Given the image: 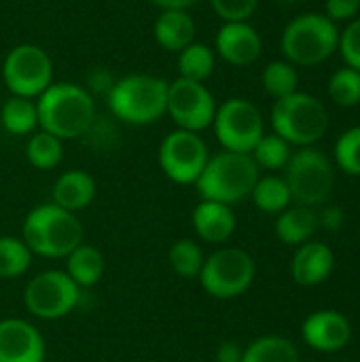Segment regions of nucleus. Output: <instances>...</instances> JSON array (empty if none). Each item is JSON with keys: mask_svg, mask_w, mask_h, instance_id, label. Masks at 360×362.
Here are the masks:
<instances>
[{"mask_svg": "<svg viewBox=\"0 0 360 362\" xmlns=\"http://www.w3.org/2000/svg\"><path fill=\"white\" fill-rule=\"evenodd\" d=\"M38 127L59 140L85 136L95 121L91 93L76 83H51L36 100Z\"/></svg>", "mask_w": 360, "mask_h": 362, "instance_id": "nucleus-1", "label": "nucleus"}, {"mask_svg": "<svg viewBox=\"0 0 360 362\" xmlns=\"http://www.w3.org/2000/svg\"><path fill=\"white\" fill-rule=\"evenodd\" d=\"M21 240L36 257L66 259L83 244V225L76 214L51 202L28 212L21 227Z\"/></svg>", "mask_w": 360, "mask_h": 362, "instance_id": "nucleus-2", "label": "nucleus"}, {"mask_svg": "<svg viewBox=\"0 0 360 362\" xmlns=\"http://www.w3.org/2000/svg\"><path fill=\"white\" fill-rule=\"evenodd\" d=\"M259 180V165L252 155L223 151L208 159L195 189L202 199L233 206L246 199Z\"/></svg>", "mask_w": 360, "mask_h": 362, "instance_id": "nucleus-3", "label": "nucleus"}, {"mask_svg": "<svg viewBox=\"0 0 360 362\" xmlns=\"http://www.w3.org/2000/svg\"><path fill=\"white\" fill-rule=\"evenodd\" d=\"M168 81L153 74H127L108 91L110 112L127 125H149L166 115Z\"/></svg>", "mask_w": 360, "mask_h": 362, "instance_id": "nucleus-4", "label": "nucleus"}, {"mask_svg": "<svg viewBox=\"0 0 360 362\" xmlns=\"http://www.w3.org/2000/svg\"><path fill=\"white\" fill-rule=\"evenodd\" d=\"M274 134L295 146H312L325 138L329 129V112L325 104L303 91H295L276 100L272 108Z\"/></svg>", "mask_w": 360, "mask_h": 362, "instance_id": "nucleus-5", "label": "nucleus"}, {"mask_svg": "<svg viewBox=\"0 0 360 362\" xmlns=\"http://www.w3.org/2000/svg\"><path fill=\"white\" fill-rule=\"evenodd\" d=\"M339 42V30L325 13H303L282 32L280 47L293 66H316L327 62Z\"/></svg>", "mask_w": 360, "mask_h": 362, "instance_id": "nucleus-6", "label": "nucleus"}, {"mask_svg": "<svg viewBox=\"0 0 360 362\" xmlns=\"http://www.w3.org/2000/svg\"><path fill=\"white\" fill-rule=\"evenodd\" d=\"M284 180L297 206H320L335 189V170L331 159L314 146H303L291 155L284 168Z\"/></svg>", "mask_w": 360, "mask_h": 362, "instance_id": "nucleus-7", "label": "nucleus"}, {"mask_svg": "<svg viewBox=\"0 0 360 362\" xmlns=\"http://www.w3.org/2000/svg\"><path fill=\"white\" fill-rule=\"evenodd\" d=\"M257 276L255 259L242 248H219L206 257L204 267L197 276L199 286L212 299H236L244 295Z\"/></svg>", "mask_w": 360, "mask_h": 362, "instance_id": "nucleus-8", "label": "nucleus"}, {"mask_svg": "<svg viewBox=\"0 0 360 362\" xmlns=\"http://www.w3.org/2000/svg\"><path fill=\"white\" fill-rule=\"evenodd\" d=\"M214 136L225 151L250 155L263 138L261 110L246 98H229L214 112Z\"/></svg>", "mask_w": 360, "mask_h": 362, "instance_id": "nucleus-9", "label": "nucleus"}, {"mask_svg": "<svg viewBox=\"0 0 360 362\" xmlns=\"http://www.w3.org/2000/svg\"><path fill=\"white\" fill-rule=\"evenodd\" d=\"M81 288L66 272L49 269L32 278L23 288L25 310L40 320H59L76 310Z\"/></svg>", "mask_w": 360, "mask_h": 362, "instance_id": "nucleus-10", "label": "nucleus"}, {"mask_svg": "<svg viewBox=\"0 0 360 362\" xmlns=\"http://www.w3.org/2000/svg\"><path fill=\"white\" fill-rule=\"evenodd\" d=\"M2 78L13 95L34 100L53 83V62L42 47L23 42L6 53Z\"/></svg>", "mask_w": 360, "mask_h": 362, "instance_id": "nucleus-11", "label": "nucleus"}, {"mask_svg": "<svg viewBox=\"0 0 360 362\" xmlns=\"http://www.w3.org/2000/svg\"><path fill=\"white\" fill-rule=\"evenodd\" d=\"M208 159V144L195 132L174 129L159 144V168L176 185H195Z\"/></svg>", "mask_w": 360, "mask_h": 362, "instance_id": "nucleus-12", "label": "nucleus"}, {"mask_svg": "<svg viewBox=\"0 0 360 362\" xmlns=\"http://www.w3.org/2000/svg\"><path fill=\"white\" fill-rule=\"evenodd\" d=\"M214 112H216L214 95L204 83L182 76L168 83L166 115H170V119L176 123V129L199 134L212 125Z\"/></svg>", "mask_w": 360, "mask_h": 362, "instance_id": "nucleus-13", "label": "nucleus"}, {"mask_svg": "<svg viewBox=\"0 0 360 362\" xmlns=\"http://www.w3.org/2000/svg\"><path fill=\"white\" fill-rule=\"evenodd\" d=\"M47 346L40 331L21 318L0 320V362H45Z\"/></svg>", "mask_w": 360, "mask_h": 362, "instance_id": "nucleus-14", "label": "nucleus"}, {"mask_svg": "<svg viewBox=\"0 0 360 362\" xmlns=\"http://www.w3.org/2000/svg\"><path fill=\"white\" fill-rule=\"evenodd\" d=\"M301 335L312 350L333 354L350 344L352 325L337 310H318L303 320Z\"/></svg>", "mask_w": 360, "mask_h": 362, "instance_id": "nucleus-15", "label": "nucleus"}, {"mask_svg": "<svg viewBox=\"0 0 360 362\" xmlns=\"http://www.w3.org/2000/svg\"><path fill=\"white\" fill-rule=\"evenodd\" d=\"M216 53L231 66H250L261 55V36L248 21H225L214 38Z\"/></svg>", "mask_w": 360, "mask_h": 362, "instance_id": "nucleus-16", "label": "nucleus"}, {"mask_svg": "<svg viewBox=\"0 0 360 362\" xmlns=\"http://www.w3.org/2000/svg\"><path fill=\"white\" fill-rule=\"evenodd\" d=\"M335 269V255L327 244L306 242L297 246L291 261V276L299 286L323 284Z\"/></svg>", "mask_w": 360, "mask_h": 362, "instance_id": "nucleus-17", "label": "nucleus"}, {"mask_svg": "<svg viewBox=\"0 0 360 362\" xmlns=\"http://www.w3.org/2000/svg\"><path fill=\"white\" fill-rule=\"evenodd\" d=\"M191 221L197 238L206 244H225L233 235L238 225L231 206L219 202H206V199H202L195 206Z\"/></svg>", "mask_w": 360, "mask_h": 362, "instance_id": "nucleus-18", "label": "nucleus"}, {"mask_svg": "<svg viewBox=\"0 0 360 362\" xmlns=\"http://www.w3.org/2000/svg\"><path fill=\"white\" fill-rule=\"evenodd\" d=\"M53 204L76 214L95 197V180L85 170H68L53 182Z\"/></svg>", "mask_w": 360, "mask_h": 362, "instance_id": "nucleus-19", "label": "nucleus"}, {"mask_svg": "<svg viewBox=\"0 0 360 362\" xmlns=\"http://www.w3.org/2000/svg\"><path fill=\"white\" fill-rule=\"evenodd\" d=\"M153 36L161 49L180 53L185 47H189L195 40V21L189 15V11H180V8L161 11V15L155 19Z\"/></svg>", "mask_w": 360, "mask_h": 362, "instance_id": "nucleus-20", "label": "nucleus"}, {"mask_svg": "<svg viewBox=\"0 0 360 362\" xmlns=\"http://www.w3.org/2000/svg\"><path fill=\"white\" fill-rule=\"evenodd\" d=\"M318 229V214L308 206H293L278 214L276 235L289 246H301L312 240Z\"/></svg>", "mask_w": 360, "mask_h": 362, "instance_id": "nucleus-21", "label": "nucleus"}, {"mask_svg": "<svg viewBox=\"0 0 360 362\" xmlns=\"http://www.w3.org/2000/svg\"><path fill=\"white\" fill-rule=\"evenodd\" d=\"M106 272V259L100 248L91 244L76 246L66 257V274L72 278V282L79 288H91L95 286Z\"/></svg>", "mask_w": 360, "mask_h": 362, "instance_id": "nucleus-22", "label": "nucleus"}, {"mask_svg": "<svg viewBox=\"0 0 360 362\" xmlns=\"http://www.w3.org/2000/svg\"><path fill=\"white\" fill-rule=\"evenodd\" d=\"M240 362H301L297 346L280 335H265L242 350Z\"/></svg>", "mask_w": 360, "mask_h": 362, "instance_id": "nucleus-23", "label": "nucleus"}, {"mask_svg": "<svg viewBox=\"0 0 360 362\" xmlns=\"http://www.w3.org/2000/svg\"><path fill=\"white\" fill-rule=\"evenodd\" d=\"M0 123L2 127L13 136H25L32 134L38 125V112L36 102L21 95H11L0 110Z\"/></svg>", "mask_w": 360, "mask_h": 362, "instance_id": "nucleus-24", "label": "nucleus"}, {"mask_svg": "<svg viewBox=\"0 0 360 362\" xmlns=\"http://www.w3.org/2000/svg\"><path fill=\"white\" fill-rule=\"evenodd\" d=\"M250 197H252L255 206L265 214H280L293 202L291 189H289L286 180L280 176H263V178L259 176Z\"/></svg>", "mask_w": 360, "mask_h": 362, "instance_id": "nucleus-25", "label": "nucleus"}, {"mask_svg": "<svg viewBox=\"0 0 360 362\" xmlns=\"http://www.w3.org/2000/svg\"><path fill=\"white\" fill-rule=\"evenodd\" d=\"M25 157L28 163L36 170H53L62 163L64 157V144L59 138H55L49 132H36L30 136L28 144H25Z\"/></svg>", "mask_w": 360, "mask_h": 362, "instance_id": "nucleus-26", "label": "nucleus"}, {"mask_svg": "<svg viewBox=\"0 0 360 362\" xmlns=\"http://www.w3.org/2000/svg\"><path fill=\"white\" fill-rule=\"evenodd\" d=\"M214 64H216L214 51L208 45L195 40L178 53V72L182 78L204 83L214 72Z\"/></svg>", "mask_w": 360, "mask_h": 362, "instance_id": "nucleus-27", "label": "nucleus"}, {"mask_svg": "<svg viewBox=\"0 0 360 362\" xmlns=\"http://www.w3.org/2000/svg\"><path fill=\"white\" fill-rule=\"evenodd\" d=\"M206 255L202 250V246L193 240H176L170 250H168V263L174 269V274H178L185 280H197L202 267H204Z\"/></svg>", "mask_w": 360, "mask_h": 362, "instance_id": "nucleus-28", "label": "nucleus"}, {"mask_svg": "<svg viewBox=\"0 0 360 362\" xmlns=\"http://www.w3.org/2000/svg\"><path fill=\"white\" fill-rule=\"evenodd\" d=\"M32 250L21 238L0 235V278L13 280L23 276L32 265Z\"/></svg>", "mask_w": 360, "mask_h": 362, "instance_id": "nucleus-29", "label": "nucleus"}, {"mask_svg": "<svg viewBox=\"0 0 360 362\" xmlns=\"http://www.w3.org/2000/svg\"><path fill=\"white\" fill-rule=\"evenodd\" d=\"M263 89L274 98V100H280V98H286L291 93L297 91L299 87V72L297 68L291 64V62H269L263 70Z\"/></svg>", "mask_w": 360, "mask_h": 362, "instance_id": "nucleus-30", "label": "nucleus"}, {"mask_svg": "<svg viewBox=\"0 0 360 362\" xmlns=\"http://www.w3.org/2000/svg\"><path fill=\"white\" fill-rule=\"evenodd\" d=\"M252 159L259 165V170H284L289 159H291V144L286 140H282L276 134H263V138L257 142V146L252 148Z\"/></svg>", "mask_w": 360, "mask_h": 362, "instance_id": "nucleus-31", "label": "nucleus"}, {"mask_svg": "<svg viewBox=\"0 0 360 362\" xmlns=\"http://www.w3.org/2000/svg\"><path fill=\"white\" fill-rule=\"evenodd\" d=\"M329 95L337 106L350 108L360 104V72L354 68H339L329 78Z\"/></svg>", "mask_w": 360, "mask_h": 362, "instance_id": "nucleus-32", "label": "nucleus"}, {"mask_svg": "<svg viewBox=\"0 0 360 362\" xmlns=\"http://www.w3.org/2000/svg\"><path fill=\"white\" fill-rule=\"evenodd\" d=\"M335 161L346 174L360 176V125L346 129L337 138Z\"/></svg>", "mask_w": 360, "mask_h": 362, "instance_id": "nucleus-33", "label": "nucleus"}, {"mask_svg": "<svg viewBox=\"0 0 360 362\" xmlns=\"http://www.w3.org/2000/svg\"><path fill=\"white\" fill-rule=\"evenodd\" d=\"M210 6L223 21H248L259 0H210Z\"/></svg>", "mask_w": 360, "mask_h": 362, "instance_id": "nucleus-34", "label": "nucleus"}, {"mask_svg": "<svg viewBox=\"0 0 360 362\" xmlns=\"http://www.w3.org/2000/svg\"><path fill=\"white\" fill-rule=\"evenodd\" d=\"M337 49L342 51L346 66L360 72V17L352 19L348 28L339 34Z\"/></svg>", "mask_w": 360, "mask_h": 362, "instance_id": "nucleus-35", "label": "nucleus"}, {"mask_svg": "<svg viewBox=\"0 0 360 362\" xmlns=\"http://www.w3.org/2000/svg\"><path fill=\"white\" fill-rule=\"evenodd\" d=\"M360 11V0H325V15L331 21H352Z\"/></svg>", "mask_w": 360, "mask_h": 362, "instance_id": "nucleus-36", "label": "nucleus"}, {"mask_svg": "<svg viewBox=\"0 0 360 362\" xmlns=\"http://www.w3.org/2000/svg\"><path fill=\"white\" fill-rule=\"evenodd\" d=\"M346 223V214L339 206H327L320 214H318V227H323L329 233H335L344 227Z\"/></svg>", "mask_w": 360, "mask_h": 362, "instance_id": "nucleus-37", "label": "nucleus"}, {"mask_svg": "<svg viewBox=\"0 0 360 362\" xmlns=\"http://www.w3.org/2000/svg\"><path fill=\"white\" fill-rule=\"evenodd\" d=\"M242 350L233 341H225L216 348V362H240Z\"/></svg>", "mask_w": 360, "mask_h": 362, "instance_id": "nucleus-38", "label": "nucleus"}, {"mask_svg": "<svg viewBox=\"0 0 360 362\" xmlns=\"http://www.w3.org/2000/svg\"><path fill=\"white\" fill-rule=\"evenodd\" d=\"M153 4H157L161 11H168V8H180V11H187L191 8L193 4H197L199 0H151Z\"/></svg>", "mask_w": 360, "mask_h": 362, "instance_id": "nucleus-39", "label": "nucleus"}, {"mask_svg": "<svg viewBox=\"0 0 360 362\" xmlns=\"http://www.w3.org/2000/svg\"><path fill=\"white\" fill-rule=\"evenodd\" d=\"M280 4H295V2H299V0H278Z\"/></svg>", "mask_w": 360, "mask_h": 362, "instance_id": "nucleus-40", "label": "nucleus"}]
</instances>
